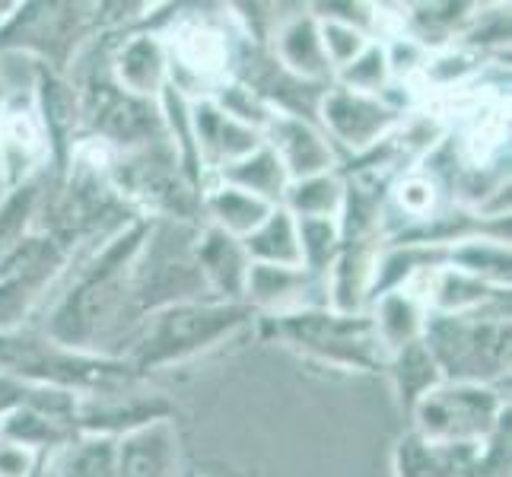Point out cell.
I'll return each instance as SVG.
<instances>
[{"label": "cell", "mask_w": 512, "mask_h": 477, "mask_svg": "<svg viewBox=\"0 0 512 477\" xmlns=\"http://www.w3.org/2000/svg\"><path fill=\"white\" fill-rule=\"evenodd\" d=\"M45 166H51V150L32 96L0 99V191L35 182Z\"/></svg>", "instance_id": "cell-7"}, {"label": "cell", "mask_w": 512, "mask_h": 477, "mask_svg": "<svg viewBox=\"0 0 512 477\" xmlns=\"http://www.w3.org/2000/svg\"><path fill=\"white\" fill-rule=\"evenodd\" d=\"M0 436L45 458L48 452H55L58 446L67 443V423H58L29 408H16L0 417Z\"/></svg>", "instance_id": "cell-25"}, {"label": "cell", "mask_w": 512, "mask_h": 477, "mask_svg": "<svg viewBox=\"0 0 512 477\" xmlns=\"http://www.w3.org/2000/svg\"><path fill=\"white\" fill-rule=\"evenodd\" d=\"M42 465V455H35L32 449L10 443L0 436V477H35Z\"/></svg>", "instance_id": "cell-30"}, {"label": "cell", "mask_w": 512, "mask_h": 477, "mask_svg": "<svg viewBox=\"0 0 512 477\" xmlns=\"http://www.w3.org/2000/svg\"><path fill=\"white\" fill-rule=\"evenodd\" d=\"M245 255L255 264H277V268H303L296 239V220L290 210L274 207L249 239H242Z\"/></svg>", "instance_id": "cell-20"}, {"label": "cell", "mask_w": 512, "mask_h": 477, "mask_svg": "<svg viewBox=\"0 0 512 477\" xmlns=\"http://www.w3.org/2000/svg\"><path fill=\"white\" fill-rule=\"evenodd\" d=\"M179 436L172 417L153 420L115 439V477H175Z\"/></svg>", "instance_id": "cell-14"}, {"label": "cell", "mask_w": 512, "mask_h": 477, "mask_svg": "<svg viewBox=\"0 0 512 477\" xmlns=\"http://www.w3.org/2000/svg\"><path fill=\"white\" fill-rule=\"evenodd\" d=\"M201 210L210 220L207 226H214V229H220V233L242 242L264 223V217L271 214L274 204L261 201V198H255V194L242 191L229 182L214 179L201 191Z\"/></svg>", "instance_id": "cell-18"}, {"label": "cell", "mask_w": 512, "mask_h": 477, "mask_svg": "<svg viewBox=\"0 0 512 477\" xmlns=\"http://www.w3.org/2000/svg\"><path fill=\"white\" fill-rule=\"evenodd\" d=\"M414 433L430 443H465L481 446L506 427L509 401L497 385L474 382H439L414 408Z\"/></svg>", "instance_id": "cell-3"}, {"label": "cell", "mask_w": 512, "mask_h": 477, "mask_svg": "<svg viewBox=\"0 0 512 477\" xmlns=\"http://www.w3.org/2000/svg\"><path fill=\"white\" fill-rule=\"evenodd\" d=\"M423 347L443 382L497 385L509 376V303L468 315H427Z\"/></svg>", "instance_id": "cell-1"}, {"label": "cell", "mask_w": 512, "mask_h": 477, "mask_svg": "<svg viewBox=\"0 0 512 477\" xmlns=\"http://www.w3.org/2000/svg\"><path fill=\"white\" fill-rule=\"evenodd\" d=\"M315 118L338 153L369 156L398 131L404 109L388 96H366L331 83L319 99Z\"/></svg>", "instance_id": "cell-6"}, {"label": "cell", "mask_w": 512, "mask_h": 477, "mask_svg": "<svg viewBox=\"0 0 512 477\" xmlns=\"http://www.w3.org/2000/svg\"><path fill=\"white\" fill-rule=\"evenodd\" d=\"M264 144L274 150L290 182L338 172V150L331 147L325 131L309 118L274 109L268 128H264Z\"/></svg>", "instance_id": "cell-10"}, {"label": "cell", "mask_w": 512, "mask_h": 477, "mask_svg": "<svg viewBox=\"0 0 512 477\" xmlns=\"http://www.w3.org/2000/svg\"><path fill=\"white\" fill-rule=\"evenodd\" d=\"M274 64L299 83L309 86H331L334 70L325 58L319 20L312 13H296L280 23L274 35Z\"/></svg>", "instance_id": "cell-13"}, {"label": "cell", "mask_w": 512, "mask_h": 477, "mask_svg": "<svg viewBox=\"0 0 512 477\" xmlns=\"http://www.w3.org/2000/svg\"><path fill=\"white\" fill-rule=\"evenodd\" d=\"M169 55V86L188 102L210 99L233 80V45L223 26L204 16H182L163 32Z\"/></svg>", "instance_id": "cell-5"}, {"label": "cell", "mask_w": 512, "mask_h": 477, "mask_svg": "<svg viewBox=\"0 0 512 477\" xmlns=\"http://www.w3.org/2000/svg\"><path fill=\"white\" fill-rule=\"evenodd\" d=\"M334 83L344 86V90H353V93L385 96L392 90V70H388L382 42H373L360 58H353L344 70H338V74H334Z\"/></svg>", "instance_id": "cell-28"}, {"label": "cell", "mask_w": 512, "mask_h": 477, "mask_svg": "<svg viewBox=\"0 0 512 477\" xmlns=\"http://www.w3.org/2000/svg\"><path fill=\"white\" fill-rule=\"evenodd\" d=\"M51 477H115V439L80 433L42 458Z\"/></svg>", "instance_id": "cell-19"}, {"label": "cell", "mask_w": 512, "mask_h": 477, "mask_svg": "<svg viewBox=\"0 0 512 477\" xmlns=\"http://www.w3.org/2000/svg\"><path fill=\"white\" fill-rule=\"evenodd\" d=\"M385 369H388V376H392V385H395V395L401 401V408L408 414L423 395L433 392V388L443 382V376H439V366L430 357V350L423 347V341H414L408 347L395 350L392 357H388Z\"/></svg>", "instance_id": "cell-22"}, {"label": "cell", "mask_w": 512, "mask_h": 477, "mask_svg": "<svg viewBox=\"0 0 512 477\" xmlns=\"http://www.w3.org/2000/svg\"><path fill=\"white\" fill-rule=\"evenodd\" d=\"M293 220H296L303 271H309L312 277H325L344 242L341 220H331V217H293Z\"/></svg>", "instance_id": "cell-24"}, {"label": "cell", "mask_w": 512, "mask_h": 477, "mask_svg": "<svg viewBox=\"0 0 512 477\" xmlns=\"http://www.w3.org/2000/svg\"><path fill=\"white\" fill-rule=\"evenodd\" d=\"M274 325L290 347L303 350L306 357L338 366L376 373L385 369L388 353L382 350L369 312L344 315L334 309H306L287 318H274Z\"/></svg>", "instance_id": "cell-4"}, {"label": "cell", "mask_w": 512, "mask_h": 477, "mask_svg": "<svg viewBox=\"0 0 512 477\" xmlns=\"http://www.w3.org/2000/svg\"><path fill=\"white\" fill-rule=\"evenodd\" d=\"M252 315L255 312L245 303H223V299H191V303H175L160 312H150L128 366L150 369L188 360L229 338Z\"/></svg>", "instance_id": "cell-2"}, {"label": "cell", "mask_w": 512, "mask_h": 477, "mask_svg": "<svg viewBox=\"0 0 512 477\" xmlns=\"http://www.w3.org/2000/svg\"><path fill=\"white\" fill-rule=\"evenodd\" d=\"M509 303V287H497L452 264L436 268L427 280V309L436 315H468Z\"/></svg>", "instance_id": "cell-16"}, {"label": "cell", "mask_w": 512, "mask_h": 477, "mask_svg": "<svg viewBox=\"0 0 512 477\" xmlns=\"http://www.w3.org/2000/svg\"><path fill=\"white\" fill-rule=\"evenodd\" d=\"M369 322L376 328V338L382 350L392 357L395 350L408 347L423 338L427 325V274H417L398 290H388L369 303Z\"/></svg>", "instance_id": "cell-12"}, {"label": "cell", "mask_w": 512, "mask_h": 477, "mask_svg": "<svg viewBox=\"0 0 512 477\" xmlns=\"http://www.w3.org/2000/svg\"><path fill=\"white\" fill-rule=\"evenodd\" d=\"M112 80L128 96L156 102L169 86V55L160 32H131L109 58Z\"/></svg>", "instance_id": "cell-11"}, {"label": "cell", "mask_w": 512, "mask_h": 477, "mask_svg": "<svg viewBox=\"0 0 512 477\" xmlns=\"http://www.w3.org/2000/svg\"><path fill=\"white\" fill-rule=\"evenodd\" d=\"M32 102L39 121L48 137V150H51V166H58L67 172L74 147L80 144L77 131L83 125V112H80V96L77 86H70L51 64H39L32 58Z\"/></svg>", "instance_id": "cell-8"}, {"label": "cell", "mask_w": 512, "mask_h": 477, "mask_svg": "<svg viewBox=\"0 0 512 477\" xmlns=\"http://www.w3.org/2000/svg\"><path fill=\"white\" fill-rule=\"evenodd\" d=\"M39 198H42L39 182H26L4 194V201H0V261L32 236V220Z\"/></svg>", "instance_id": "cell-26"}, {"label": "cell", "mask_w": 512, "mask_h": 477, "mask_svg": "<svg viewBox=\"0 0 512 477\" xmlns=\"http://www.w3.org/2000/svg\"><path fill=\"white\" fill-rule=\"evenodd\" d=\"M325 280L303 268H277V264H249L242 303L268 318H287L306 309H325Z\"/></svg>", "instance_id": "cell-9"}, {"label": "cell", "mask_w": 512, "mask_h": 477, "mask_svg": "<svg viewBox=\"0 0 512 477\" xmlns=\"http://www.w3.org/2000/svg\"><path fill=\"white\" fill-rule=\"evenodd\" d=\"M319 20V35H322V48H325V58L331 64V70L338 74L344 70L353 58H360L363 51L373 45V39L350 23L341 20H328V16H315Z\"/></svg>", "instance_id": "cell-29"}, {"label": "cell", "mask_w": 512, "mask_h": 477, "mask_svg": "<svg viewBox=\"0 0 512 477\" xmlns=\"http://www.w3.org/2000/svg\"><path fill=\"white\" fill-rule=\"evenodd\" d=\"M388 198L392 204L404 214L411 226H423L436 217V207H439V182L433 179L430 172H420V169H411L404 172L401 179L392 185L388 191Z\"/></svg>", "instance_id": "cell-27"}, {"label": "cell", "mask_w": 512, "mask_h": 477, "mask_svg": "<svg viewBox=\"0 0 512 477\" xmlns=\"http://www.w3.org/2000/svg\"><path fill=\"white\" fill-rule=\"evenodd\" d=\"M194 258H198L201 277L207 284L210 299H223V303H242L245 277H249V255L245 245L233 236L220 233L214 226H204L194 236Z\"/></svg>", "instance_id": "cell-15"}, {"label": "cell", "mask_w": 512, "mask_h": 477, "mask_svg": "<svg viewBox=\"0 0 512 477\" xmlns=\"http://www.w3.org/2000/svg\"><path fill=\"white\" fill-rule=\"evenodd\" d=\"M481 449L484 443H430L411 430L395 449V477H465Z\"/></svg>", "instance_id": "cell-17"}, {"label": "cell", "mask_w": 512, "mask_h": 477, "mask_svg": "<svg viewBox=\"0 0 512 477\" xmlns=\"http://www.w3.org/2000/svg\"><path fill=\"white\" fill-rule=\"evenodd\" d=\"M217 179L236 185L242 191H249V194H255V198L268 201L274 207L284 204V194L290 188L287 172H284V166H280V159L274 156V150L268 144H264L261 150H255L252 156L239 159V163H233L229 169H223Z\"/></svg>", "instance_id": "cell-21"}, {"label": "cell", "mask_w": 512, "mask_h": 477, "mask_svg": "<svg viewBox=\"0 0 512 477\" xmlns=\"http://www.w3.org/2000/svg\"><path fill=\"white\" fill-rule=\"evenodd\" d=\"M344 198H347V182L341 172H325L312 175L303 182H290L284 194V210L293 217H331L341 220L344 214Z\"/></svg>", "instance_id": "cell-23"}]
</instances>
